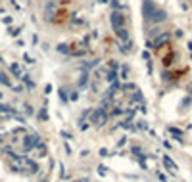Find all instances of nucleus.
I'll return each instance as SVG.
<instances>
[{
	"label": "nucleus",
	"instance_id": "1",
	"mask_svg": "<svg viewBox=\"0 0 192 182\" xmlns=\"http://www.w3.org/2000/svg\"><path fill=\"white\" fill-rule=\"evenodd\" d=\"M156 6L150 2V0H144V2H142V12H144V16H146V19H150L154 14H156Z\"/></svg>",
	"mask_w": 192,
	"mask_h": 182
},
{
	"label": "nucleus",
	"instance_id": "2",
	"mask_svg": "<svg viewBox=\"0 0 192 182\" xmlns=\"http://www.w3.org/2000/svg\"><path fill=\"white\" fill-rule=\"evenodd\" d=\"M111 25H114L115 31L123 29V16H121L119 12H114V14H111Z\"/></svg>",
	"mask_w": 192,
	"mask_h": 182
},
{
	"label": "nucleus",
	"instance_id": "3",
	"mask_svg": "<svg viewBox=\"0 0 192 182\" xmlns=\"http://www.w3.org/2000/svg\"><path fill=\"white\" fill-rule=\"evenodd\" d=\"M35 144H39V134H31V136H27V138H25V146H23V150H25V152H31Z\"/></svg>",
	"mask_w": 192,
	"mask_h": 182
},
{
	"label": "nucleus",
	"instance_id": "4",
	"mask_svg": "<svg viewBox=\"0 0 192 182\" xmlns=\"http://www.w3.org/2000/svg\"><path fill=\"white\" fill-rule=\"evenodd\" d=\"M165 17H167V14L163 12V10H160V8H157V10H156V14L150 17V21H154V23H160V21H163Z\"/></svg>",
	"mask_w": 192,
	"mask_h": 182
},
{
	"label": "nucleus",
	"instance_id": "5",
	"mask_svg": "<svg viewBox=\"0 0 192 182\" xmlns=\"http://www.w3.org/2000/svg\"><path fill=\"white\" fill-rule=\"evenodd\" d=\"M23 165L29 169V173H37V171H39L37 163H35V161H31V159H25V161H23Z\"/></svg>",
	"mask_w": 192,
	"mask_h": 182
},
{
	"label": "nucleus",
	"instance_id": "6",
	"mask_svg": "<svg viewBox=\"0 0 192 182\" xmlns=\"http://www.w3.org/2000/svg\"><path fill=\"white\" fill-rule=\"evenodd\" d=\"M102 111H104V109L100 107L98 111H94V113H92V121H94V123H100V121H102Z\"/></svg>",
	"mask_w": 192,
	"mask_h": 182
},
{
	"label": "nucleus",
	"instance_id": "7",
	"mask_svg": "<svg viewBox=\"0 0 192 182\" xmlns=\"http://www.w3.org/2000/svg\"><path fill=\"white\" fill-rule=\"evenodd\" d=\"M0 113H14V107L6 106V104H0Z\"/></svg>",
	"mask_w": 192,
	"mask_h": 182
},
{
	"label": "nucleus",
	"instance_id": "8",
	"mask_svg": "<svg viewBox=\"0 0 192 182\" xmlns=\"http://www.w3.org/2000/svg\"><path fill=\"white\" fill-rule=\"evenodd\" d=\"M0 83H2V84H6V86H10V84H12V81H10V79H8L4 73H0Z\"/></svg>",
	"mask_w": 192,
	"mask_h": 182
},
{
	"label": "nucleus",
	"instance_id": "9",
	"mask_svg": "<svg viewBox=\"0 0 192 182\" xmlns=\"http://www.w3.org/2000/svg\"><path fill=\"white\" fill-rule=\"evenodd\" d=\"M52 12H54V4L46 6V19H52Z\"/></svg>",
	"mask_w": 192,
	"mask_h": 182
},
{
	"label": "nucleus",
	"instance_id": "10",
	"mask_svg": "<svg viewBox=\"0 0 192 182\" xmlns=\"http://www.w3.org/2000/svg\"><path fill=\"white\" fill-rule=\"evenodd\" d=\"M163 161H165V165H167L169 169H175V163H173V161H171V159H169V157H165Z\"/></svg>",
	"mask_w": 192,
	"mask_h": 182
},
{
	"label": "nucleus",
	"instance_id": "11",
	"mask_svg": "<svg viewBox=\"0 0 192 182\" xmlns=\"http://www.w3.org/2000/svg\"><path fill=\"white\" fill-rule=\"evenodd\" d=\"M39 119H40V121H42V119H44V121L48 119V113H46V109H44V111H40V113H39Z\"/></svg>",
	"mask_w": 192,
	"mask_h": 182
},
{
	"label": "nucleus",
	"instance_id": "12",
	"mask_svg": "<svg viewBox=\"0 0 192 182\" xmlns=\"http://www.w3.org/2000/svg\"><path fill=\"white\" fill-rule=\"evenodd\" d=\"M12 71L16 73V77H19V73H21V71H19V65H17V63H14V65H12Z\"/></svg>",
	"mask_w": 192,
	"mask_h": 182
},
{
	"label": "nucleus",
	"instance_id": "13",
	"mask_svg": "<svg viewBox=\"0 0 192 182\" xmlns=\"http://www.w3.org/2000/svg\"><path fill=\"white\" fill-rule=\"evenodd\" d=\"M115 77H117L115 71H110V73H108V81H115Z\"/></svg>",
	"mask_w": 192,
	"mask_h": 182
},
{
	"label": "nucleus",
	"instance_id": "14",
	"mask_svg": "<svg viewBox=\"0 0 192 182\" xmlns=\"http://www.w3.org/2000/svg\"><path fill=\"white\" fill-rule=\"evenodd\" d=\"M160 33H162V29H160V27H156V29H154V31H152V33H150V35H152V37H154V35H160Z\"/></svg>",
	"mask_w": 192,
	"mask_h": 182
},
{
	"label": "nucleus",
	"instance_id": "15",
	"mask_svg": "<svg viewBox=\"0 0 192 182\" xmlns=\"http://www.w3.org/2000/svg\"><path fill=\"white\" fill-rule=\"evenodd\" d=\"M58 50H60V52H63V54H65V52H67V46H65V44H60V46H58Z\"/></svg>",
	"mask_w": 192,
	"mask_h": 182
},
{
	"label": "nucleus",
	"instance_id": "16",
	"mask_svg": "<svg viewBox=\"0 0 192 182\" xmlns=\"http://www.w3.org/2000/svg\"><path fill=\"white\" fill-rule=\"evenodd\" d=\"M79 182H87V180H79Z\"/></svg>",
	"mask_w": 192,
	"mask_h": 182
},
{
	"label": "nucleus",
	"instance_id": "17",
	"mask_svg": "<svg viewBox=\"0 0 192 182\" xmlns=\"http://www.w3.org/2000/svg\"><path fill=\"white\" fill-rule=\"evenodd\" d=\"M0 98H2V94H0Z\"/></svg>",
	"mask_w": 192,
	"mask_h": 182
}]
</instances>
